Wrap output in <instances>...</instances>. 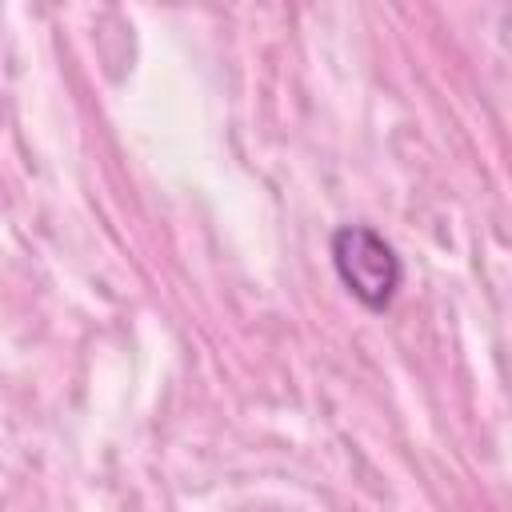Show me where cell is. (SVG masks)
Returning <instances> with one entry per match:
<instances>
[{
    "label": "cell",
    "mask_w": 512,
    "mask_h": 512,
    "mask_svg": "<svg viewBox=\"0 0 512 512\" xmlns=\"http://www.w3.org/2000/svg\"><path fill=\"white\" fill-rule=\"evenodd\" d=\"M332 268L352 300H360L368 312H384L404 280L396 248L368 224H340L332 232Z\"/></svg>",
    "instance_id": "1"
}]
</instances>
